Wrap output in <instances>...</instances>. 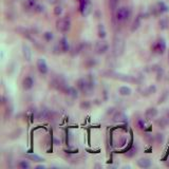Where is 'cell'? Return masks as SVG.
<instances>
[{
    "label": "cell",
    "instance_id": "obj_17",
    "mask_svg": "<svg viewBox=\"0 0 169 169\" xmlns=\"http://www.w3.org/2000/svg\"><path fill=\"white\" fill-rule=\"evenodd\" d=\"M156 125H158V127H160L161 129H165V128L167 127V126L169 125V118L167 117H160L159 120H156Z\"/></svg>",
    "mask_w": 169,
    "mask_h": 169
},
{
    "label": "cell",
    "instance_id": "obj_16",
    "mask_svg": "<svg viewBox=\"0 0 169 169\" xmlns=\"http://www.w3.org/2000/svg\"><path fill=\"white\" fill-rule=\"evenodd\" d=\"M51 116H52V112L50 111V110L42 109L38 112L37 117H38V120H49V118H51Z\"/></svg>",
    "mask_w": 169,
    "mask_h": 169
},
{
    "label": "cell",
    "instance_id": "obj_32",
    "mask_svg": "<svg viewBox=\"0 0 169 169\" xmlns=\"http://www.w3.org/2000/svg\"><path fill=\"white\" fill-rule=\"evenodd\" d=\"M137 127H139L141 130L146 129V124H145V120H137Z\"/></svg>",
    "mask_w": 169,
    "mask_h": 169
},
{
    "label": "cell",
    "instance_id": "obj_5",
    "mask_svg": "<svg viewBox=\"0 0 169 169\" xmlns=\"http://www.w3.org/2000/svg\"><path fill=\"white\" fill-rule=\"evenodd\" d=\"M151 50H152V52L154 54L162 55L166 51V41L163 38H160V39H158L153 44V46H151Z\"/></svg>",
    "mask_w": 169,
    "mask_h": 169
},
{
    "label": "cell",
    "instance_id": "obj_21",
    "mask_svg": "<svg viewBox=\"0 0 169 169\" xmlns=\"http://www.w3.org/2000/svg\"><path fill=\"white\" fill-rule=\"evenodd\" d=\"M156 92V87L154 86V85H150L149 87H147L145 90L143 91V95H145V96H148V95H151L153 94V93Z\"/></svg>",
    "mask_w": 169,
    "mask_h": 169
},
{
    "label": "cell",
    "instance_id": "obj_22",
    "mask_svg": "<svg viewBox=\"0 0 169 169\" xmlns=\"http://www.w3.org/2000/svg\"><path fill=\"white\" fill-rule=\"evenodd\" d=\"M155 7H156V10H158L159 14H163V13H165V12H168V10H169L168 7H167L164 2H159Z\"/></svg>",
    "mask_w": 169,
    "mask_h": 169
},
{
    "label": "cell",
    "instance_id": "obj_8",
    "mask_svg": "<svg viewBox=\"0 0 169 169\" xmlns=\"http://www.w3.org/2000/svg\"><path fill=\"white\" fill-rule=\"evenodd\" d=\"M36 67H37V70L39 71V73L42 75H46L48 73V71H49L48 63H46V61L44 58H38L37 63H36Z\"/></svg>",
    "mask_w": 169,
    "mask_h": 169
},
{
    "label": "cell",
    "instance_id": "obj_7",
    "mask_svg": "<svg viewBox=\"0 0 169 169\" xmlns=\"http://www.w3.org/2000/svg\"><path fill=\"white\" fill-rule=\"evenodd\" d=\"M79 1V11L83 16H88L91 11V5L89 0H78Z\"/></svg>",
    "mask_w": 169,
    "mask_h": 169
},
{
    "label": "cell",
    "instance_id": "obj_25",
    "mask_svg": "<svg viewBox=\"0 0 169 169\" xmlns=\"http://www.w3.org/2000/svg\"><path fill=\"white\" fill-rule=\"evenodd\" d=\"M92 107V104H91L89 100H83V102H80V104H79V108H80L81 110H89Z\"/></svg>",
    "mask_w": 169,
    "mask_h": 169
},
{
    "label": "cell",
    "instance_id": "obj_26",
    "mask_svg": "<svg viewBox=\"0 0 169 169\" xmlns=\"http://www.w3.org/2000/svg\"><path fill=\"white\" fill-rule=\"evenodd\" d=\"M26 158H28L29 160L31 161H34V162H42V159L40 156H38L37 154H27Z\"/></svg>",
    "mask_w": 169,
    "mask_h": 169
},
{
    "label": "cell",
    "instance_id": "obj_33",
    "mask_svg": "<svg viewBox=\"0 0 169 169\" xmlns=\"http://www.w3.org/2000/svg\"><path fill=\"white\" fill-rule=\"evenodd\" d=\"M61 13H63V7H60V5L55 7V9H54V14H55L56 16H60Z\"/></svg>",
    "mask_w": 169,
    "mask_h": 169
},
{
    "label": "cell",
    "instance_id": "obj_3",
    "mask_svg": "<svg viewBox=\"0 0 169 169\" xmlns=\"http://www.w3.org/2000/svg\"><path fill=\"white\" fill-rule=\"evenodd\" d=\"M131 16V11L129 7H122L116 11L115 13V18L117 20V22H125Z\"/></svg>",
    "mask_w": 169,
    "mask_h": 169
},
{
    "label": "cell",
    "instance_id": "obj_14",
    "mask_svg": "<svg viewBox=\"0 0 169 169\" xmlns=\"http://www.w3.org/2000/svg\"><path fill=\"white\" fill-rule=\"evenodd\" d=\"M22 55L27 61H30V60L32 59V56H33L32 50H31L30 46L26 44H22Z\"/></svg>",
    "mask_w": 169,
    "mask_h": 169
},
{
    "label": "cell",
    "instance_id": "obj_20",
    "mask_svg": "<svg viewBox=\"0 0 169 169\" xmlns=\"http://www.w3.org/2000/svg\"><path fill=\"white\" fill-rule=\"evenodd\" d=\"M141 23H142V17L141 16H137V18L134 19L133 23H132L131 26V32H135L137 29L141 27Z\"/></svg>",
    "mask_w": 169,
    "mask_h": 169
},
{
    "label": "cell",
    "instance_id": "obj_23",
    "mask_svg": "<svg viewBox=\"0 0 169 169\" xmlns=\"http://www.w3.org/2000/svg\"><path fill=\"white\" fill-rule=\"evenodd\" d=\"M97 34H98V37L100 39H104L106 37L107 32H106V29H105L104 24H98V28H97Z\"/></svg>",
    "mask_w": 169,
    "mask_h": 169
},
{
    "label": "cell",
    "instance_id": "obj_31",
    "mask_svg": "<svg viewBox=\"0 0 169 169\" xmlns=\"http://www.w3.org/2000/svg\"><path fill=\"white\" fill-rule=\"evenodd\" d=\"M53 33H51V32H46L44 34V40L46 41H51L52 39H53Z\"/></svg>",
    "mask_w": 169,
    "mask_h": 169
},
{
    "label": "cell",
    "instance_id": "obj_30",
    "mask_svg": "<svg viewBox=\"0 0 169 169\" xmlns=\"http://www.w3.org/2000/svg\"><path fill=\"white\" fill-rule=\"evenodd\" d=\"M154 139H155V142H156L158 144H163L165 141V137L162 133H158V134L154 137Z\"/></svg>",
    "mask_w": 169,
    "mask_h": 169
},
{
    "label": "cell",
    "instance_id": "obj_27",
    "mask_svg": "<svg viewBox=\"0 0 169 169\" xmlns=\"http://www.w3.org/2000/svg\"><path fill=\"white\" fill-rule=\"evenodd\" d=\"M17 166L19 167V168L21 169H29L31 167L30 163L28 162V161H20V162L17 164Z\"/></svg>",
    "mask_w": 169,
    "mask_h": 169
},
{
    "label": "cell",
    "instance_id": "obj_12",
    "mask_svg": "<svg viewBox=\"0 0 169 169\" xmlns=\"http://www.w3.org/2000/svg\"><path fill=\"white\" fill-rule=\"evenodd\" d=\"M34 87V79L32 78L31 76H27L23 78L22 80V88L23 90L29 91Z\"/></svg>",
    "mask_w": 169,
    "mask_h": 169
},
{
    "label": "cell",
    "instance_id": "obj_28",
    "mask_svg": "<svg viewBox=\"0 0 169 169\" xmlns=\"http://www.w3.org/2000/svg\"><path fill=\"white\" fill-rule=\"evenodd\" d=\"M118 2H120V0H109V7L111 9V11H115L117 9V5Z\"/></svg>",
    "mask_w": 169,
    "mask_h": 169
},
{
    "label": "cell",
    "instance_id": "obj_24",
    "mask_svg": "<svg viewBox=\"0 0 169 169\" xmlns=\"http://www.w3.org/2000/svg\"><path fill=\"white\" fill-rule=\"evenodd\" d=\"M96 65H97V61H96L95 58H89V59H87L86 61H85V66H86L87 68H89V69L95 67Z\"/></svg>",
    "mask_w": 169,
    "mask_h": 169
},
{
    "label": "cell",
    "instance_id": "obj_29",
    "mask_svg": "<svg viewBox=\"0 0 169 169\" xmlns=\"http://www.w3.org/2000/svg\"><path fill=\"white\" fill-rule=\"evenodd\" d=\"M137 153V147H132V148L128 151L126 155H127V158H133V156H134Z\"/></svg>",
    "mask_w": 169,
    "mask_h": 169
},
{
    "label": "cell",
    "instance_id": "obj_9",
    "mask_svg": "<svg viewBox=\"0 0 169 169\" xmlns=\"http://www.w3.org/2000/svg\"><path fill=\"white\" fill-rule=\"evenodd\" d=\"M57 50L59 51V53H67L70 50V46H69V41L66 37H63L59 40V44H57Z\"/></svg>",
    "mask_w": 169,
    "mask_h": 169
},
{
    "label": "cell",
    "instance_id": "obj_11",
    "mask_svg": "<svg viewBox=\"0 0 169 169\" xmlns=\"http://www.w3.org/2000/svg\"><path fill=\"white\" fill-rule=\"evenodd\" d=\"M78 89H75L74 87H71L68 85L67 87H66L65 91H63V93H65L66 95H68V96H70V97L72 98H77V96H78Z\"/></svg>",
    "mask_w": 169,
    "mask_h": 169
},
{
    "label": "cell",
    "instance_id": "obj_2",
    "mask_svg": "<svg viewBox=\"0 0 169 169\" xmlns=\"http://www.w3.org/2000/svg\"><path fill=\"white\" fill-rule=\"evenodd\" d=\"M125 51V40L120 36H115L113 39V44H112V53L114 56L118 57Z\"/></svg>",
    "mask_w": 169,
    "mask_h": 169
},
{
    "label": "cell",
    "instance_id": "obj_35",
    "mask_svg": "<svg viewBox=\"0 0 169 169\" xmlns=\"http://www.w3.org/2000/svg\"><path fill=\"white\" fill-rule=\"evenodd\" d=\"M35 168H42V169H44V168H46V166H44V165H37V166H36V167H35Z\"/></svg>",
    "mask_w": 169,
    "mask_h": 169
},
{
    "label": "cell",
    "instance_id": "obj_37",
    "mask_svg": "<svg viewBox=\"0 0 169 169\" xmlns=\"http://www.w3.org/2000/svg\"><path fill=\"white\" fill-rule=\"evenodd\" d=\"M167 117L169 118V110H168V111H167Z\"/></svg>",
    "mask_w": 169,
    "mask_h": 169
},
{
    "label": "cell",
    "instance_id": "obj_10",
    "mask_svg": "<svg viewBox=\"0 0 169 169\" xmlns=\"http://www.w3.org/2000/svg\"><path fill=\"white\" fill-rule=\"evenodd\" d=\"M158 113H159V111L156 108L150 107V108H148V109L145 111V118H146L147 120H151L158 116Z\"/></svg>",
    "mask_w": 169,
    "mask_h": 169
},
{
    "label": "cell",
    "instance_id": "obj_18",
    "mask_svg": "<svg viewBox=\"0 0 169 169\" xmlns=\"http://www.w3.org/2000/svg\"><path fill=\"white\" fill-rule=\"evenodd\" d=\"M131 88L128 86H122L118 88V94L122 95V96H129V95H131Z\"/></svg>",
    "mask_w": 169,
    "mask_h": 169
},
{
    "label": "cell",
    "instance_id": "obj_19",
    "mask_svg": "<svg viewBox=\"0 0 169 169\" xmlns=\"http://www.w3.org/2000/svg\"><path fill=\"white\" fill-rule=\"evenodd\" d=\"M159 24H160L161 30H167V29L169 28V18L168 17H163V18H161Z\"/></svg>",
    "mask_w": 169,
    "mask_h": 169
},
{
    "label": "cell",
    "instance_id": "obj_6",
    "mask_svg": "<svg viewBox=\"0 0 169 169\" xmlns=\"http://www.w3.org/2000/svg\"><path fill=\"white\" fill-rule=\"evenodd\" d=\"M109 50V44H107L105 40H100L95 44L94 46V51L98 55H104L107 53V51Z\"/></svg>",
    "mask_w": 169,
    "mask_h": 169
},
{
    "label": "cell",
    "instance_id": "obj_34",
    "mask_svg": "<svg viewBox=\"0 0 169 169\" xmlns=\"http://www.w3.org/2000/svg\"><path fill=\"white\" fill-rule=\"evenodd\" d=\"M168 95H169V92H168V91H166V92L163 93L162 97H160V100H159V104H162V103H164L165 100H167V97H168Z\"/></svg>",
    "mask_w": 169,
    "mask_h": 169
},
{
    "label": "cell",
    "instance_id": "obj_13",
    "mask_svg": "<svg viewBox=\"0 0 169 169\" xmlns=\"http://www.w3.org/2000/svg\"><path fill=\"white\" fill-rule=\"evenodd\" d=\"M137 166L139 167V168H150L151 166H152V162H151L150 159H147V158H142V159H139L137 162Z\"/></svg>",
    "mask_w": 169,
    "mask_h": 169
},
{
    "label": "cell",
    "instance_id": "obj_1",
    "mask_svg": "<svg viewBox=\"0 0 169 169\" xmlns=\"http://www.w3.org/2000/svg\"><path fill=\"white\" fill-rule=\"evenodd\" d=\"M76 87L83 94H90L95 87V80L92 75H88L87 77L79 78L76 83Z\"/></svg>",
    "mask_w": 169,
    "mask_h": 169
},
{
    "label": "cell",
    "instance_id": "obj_4",
    "mask_svg": "<svg viewBox=\"0 0 169 169\" xmlns=\"http://www.w3.org/2000/svg\"><path fill=\"white\" fill-rule=\"evenodd\" d=\"M56 29L60 33H67L71 29V21L68 17H63L56 21Z\"/></svg>",
    "mask_w": 169,
    "mask_h": 169
},
{
    "label": "cell",
    "instance_id": "obj_15",
    "mask_svg": "<svg viewBox=\"0 0 169 169\" xmlns=\"http://www.w3.org/2000/svg\"><path fill=\"white\" fill-rule=\"evenodd\" d=\"M112 120H113V122H115V123H124V122L127 120V116H126V114L124 113V112L116 111L115 113H114V115L112 116Z\"/></svg>",
    "mask_w": 169,
    "mask_h": 169
},
{
    "label": "cell",
    "instance_id": "obj_36",
    "mask_svg": "<svg viewBox=\"0 0 169 169\" xmlns=\"http://www.w3.org/2000/svg\"><path fill=\"white\" fill-rule=\"evenodd\" d=\"M167 167H169V156H168V160H167V163H166Z\"/></svg>",
    "mask_w": 169,
    "mask_h": 169
}]
</instances>
